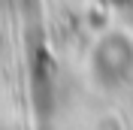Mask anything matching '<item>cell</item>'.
Listing matches in <instances>:
<instances>
[{"instance_id":"cell-1","label":"cell","mask_w":133,"mask_h":130,"mask_svg":"<svg viewBox=\"0 0 133 130\" xmlns=\"http://www.w3.org/2000/svg\"><path fill=\"white\" fill-rule=\"evenodd\" d=\"M91 73L103 88H115L133 73V42L121 33H109L91 51Z\"/></svg>"},{"instance_id":"cell-2","label":"cell","mask_w":133,"mask_h":130,"mask_svg":"<svg viewBox=\"0 0 133 130\" xmlns=\"http://www.w3.org/2000/svg\"><path fill=\"white\" fill-rule=\"evenodd\" d=\"M109 3H118V6H130L133 0H109Z\"/></svg>"}]
</instances>
